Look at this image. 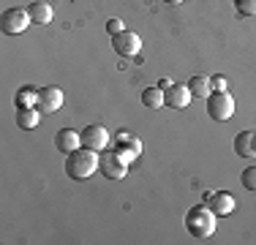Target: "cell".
Returning a JSON list of instances; mask_svg holds the SVG:
<instances>
[{
	"instance_id": "cell-4",
	"label": "cell",
	"mask_w": 256,
	"mask_h": 245,
	"mask_svg": "<svg viewBox=\"0 0 256 245\" xmlns=\"http://www.w3.org/2000/svg\"><path fill=\"white\" fill-rule=\"evenodd\" d=\"M28 24H33V22H30L28 8H8V11H3V16H0V30H3L6 36L25 33Z\"/></svg>"
},
{
	"instance_id": "cell-2",
	"label": "cell",
	"mask_w": 256,
	"mask_h": 245,
	"mask_svg": "<svg viewBox=\"0 0 256 245\" xmlns=\"http://www.w3.org/2000/svg\"><path fill=\"white\" fill-rule=\"evenodd\" d=\"M216 218L218 216L207 204H196L186 212V229L191 232V237H196V240H207V237H212V232H216Z\"/></svg>"
},
{
	"instance_id": "cell-12",
	"label": "cell",
	"mask_w": 256,
	"mask_h": 245,
	"mask_svg": "<svg viewBox=\"0 0 256 245\" xmlns=\"http://www.w3.org/2000/svg\"><path fill=\"white\" fill-rule=\"evenodd\" d=\"M54 147H58L60 152H74L82 147V136H79V131H74V128H63V131H58V136H54Z\"/></svg>"
},
{
	"instance_id": "cell-22",
	"label": "cell",
	"mask_w": 256,
	"mask_h": 245,
	"mask_svg": "<svg viewBox=\"0 0 256 245\" xmlns=\"http://www.w3.org/2000/svg\"><path fill=\"white\" fill-rule=\"evenodd\" d=\"M106 30H109L112 36H118V33H123V30H126V24L120 22V20H109V22H106Z\"/></svg>"
},
{
	"instance_id": "cell-20",
	"label": "cell",
	"mask_w": 256,
	"mask_h": 245,
	"mask_svg": "<svg viewBox=\"0 0 256 245\" xmlns=\"http://www.w3.org/2000/svg\"><path fill=\"white\" fill-rule=\"evenodd\" d=\"M240 180H242V186H246L248 191H256V166H248L240 174Z\"/></svg>"
},
{
	"instance_id": "cell-17",
	"label": "cell",
	"mask_w": 256,
	"mask_h": 245,
	"mask_svg": "<svg viewBox=\"0 0 256 245\" xmlns=\"http://www.w3.org/2000/svg\"><path fill=\"white\" fill-rule=\"evenodd\" d=\"M36 101H38V90H36L33 84H28V88H22L20 93L14 96V104H16V109H20V106H36Z\"/></svg>"
},
{
	"instance_id": "cell-1",
	"label": "cell",
	"mask_w": 256,
	"mask_h": 245,
	"mask_svg": "<svg viewBox=\"0 0 256 245\" xmlns=\"http://www.w3.org/2000/svg\"><path fill=\"white\" fill-rule=\"evenodd\" d=\"M98 161H101V156L96 150L79 147V150L68 152V158H66V174H68L71 180H88V177L98 169Z\"/></svg>"
},
{
	"instance_id": "cell-24",
	"label": "cell",
	"mask_w": 256,
	"mask_h": 245,
	"mask_svg": "<svg viewBox=\"0 0 256 245\" xmlns=\"http://www.w3.org/2000/svg\"><path fill=\"white\" fill-rule=\"evenodd\" d=\"M164 3H169V6H180L182 0H164Z\"/></svg>"
},
{
	"instance_id": "cell-8",
	"label": "cell",
	"mask_w": 256,
	"mask_h": 245,
	"mask_svg": "<svg viewBox=\"0 0 256 245\" xmlns=\"http://www.w3.org/2000/svg\"><path fill=\"white\" fill-rule=\"evenodd\" d=\"M114 150H118L120 156L131 164V161H136V158L142 156V142H139L134 134L123 131V134H118V136H114Z\"/></svg>"
},
{
	"instance_id": "cell-15",
	"label": "cell",
	"mask_w": 256,
	"mask_h": 245,
	"mask_svg": "<svg viewBox=\"0 0 256 245\" xmlns=\"http://www.w3.org/2000/svg\"><path fill=\"white\" fill-rule=\"evenodd\" d=\"M41 120V112L38 106H20L16 109V126L25 128V131H30V128H36Z\"/></svg>"
},
{
	"instance_id": "cell-9",
	"label": "cell",
	"mask_w": 256,
	"mask_h": 245,
	"mask_svg": "<svg viewBox=\"0 0 256 245\" xmlns=\"http://www.w3.org/2000/svg\"><path fill=\"white\" fill-rule=\"evenodd\" d=\"M41 114H52L63 106V90L60 88H41L38 90V101H36Z\"/></svg>"
},
{
	"instance_id": "cell-14",
	"label": "cell",
	"mask_w": 256,
	"mask_h": 245,
	"mask_svg": "<svg viewBox=\"0 0 256 245\" xmlns=\"http://www.w3.org/2000/svg\"><path fill=\"white\" fill-rule=\"evenodd\" d=\"M28 14H30V22L33 24H50L52 22V6L46 0H33L28 6Z\"/></svg>"
},
{
	"instance_id": "cell-16",
	"label": "cell",
	"mask_w": 256,
	"mask_h": 245,
	"mask_svg": "<svg viewBox=\"0 0 256 245\" xmlns=\"http://www.w3.org/2000/svg\"><path fill=\"white\" fill-rule=\"evenodd\" d=\"M188 90H191V96H196V98H207V96L212 93L210 79H207V76H191V82H188Z\"/></svg>"
},
{
	"instance_id": "cell-23",
	"label": "cell",
	"mask_w": 256,
	"mask_h": 245,
	"mask_svg": "<svg viewBox=\"0 0 256 245\" xmlns=\"http://www.w3.org/2000/svg\"><path fill=\"white\" fill-rule=\"evenodd\" d=\"M172 84H174V82H169V79H158V88H161V90H169Z\"/></svg>"
},
{
	"instance_id": "cell-6",
	"label": "cell",
	"mask_w": 256,
	"mask_h": 245,
	"mask_svg": "<svg viewBox=\"0 0 256 245\" xmlns=\"http://www.w3.org/2000/svg\"><path fill=\"white\" fill-rule=\"evenodd\" d=\"M112 46L120 58H134V54H139V49H142V38H139L134 30H123V33L112 36Z\"/></svg>"
},
{
	"instance_id": "cell-11",
	"label": "cell",
	"mask_w": 256,
	"mask_h": 245,
	"mask_svg": "<svg viewBox=\"0 0 256 245\" xmlns=\"http://www.w3.org/2000/svg\"><path fill=\"white\" fill-rule=\"evenodd\" d=\"M191 90L188 84H172L169 90H164V104H169V109H186L191 104Z\"/></svg>"
},
{
	"instance_id": "cell-13",
	"label": "cell",
	"mask_w": 256,
	"mask_h": 245,
	"mask_svg": "<svg viewBox=\"0 0 256 245\" xmlns=\"http://www.w3.org/2000/svg\"><path fill=\"white\" fill-rule=\"evenodd\" d=\"M234 152L242 158H256V131H240L234 136Z\"/></svg>"
},
{
	"instance_id": "cell-3",
	"label": "cell",
	"mask_w": 256,
	"mask_h": 245,
	"mask_svg": "<svg viewBox=\"0 0 256 245\" xmlns=\"http://www.w3.org/2000/svg\"><path fill=\"white\" fill-rule=\"evenodd\" d=\"M207 114L218 122L229 120L232 114H234V98H232L226 90H224V93H210L207 96Z\"/></svg>"
},
{
	"instance_id": "cell-21",
	"label": "cell",
	"mask_w": 256,
	"mask_h": 245,
	"mask_svg": "<svg viewBox=\"0 0 256 245\" xmlns=\"http://www.w3.org/2000/svg\"><path fill=\"white\" fill-rule=\"evenodd\" d=\"M210 88H212V93H224L226 90V76H221V74L210 76Z\"/></svg>"
},
{
	"instance_id": "cell-18",
	"label": "cell",
	"mask_w": 256,
	"mask_h": 245,
	"mask_svg": "<svg viewBox=\"0 0 256 245\" xmlns=\"http://www.w3.org/2000/svg\"><path fill=\"white\" fill-rule=\"evenodd\" d=\"M142 104L148 109H161L164 106V90L161 88H148L142 93Z\"/></svg>"
},
{
	"instance_id": "cell-7",
	"label": "cell",
	"mask_w": 256,
	"mask_h": 245,
	"mask_svg": "<svg viewBox=\"0 0 256 245\" xmlns=\"http://www.w3.org/2000/svg\"><path fill=\"white\" fill-rule=\"evenodd\" d=\"M79 136H82V147H90V150H96V152L106 150V144H109V131L104 126H98V122L84 126Z\"/></svg>"
},
{
	"instance_id": "cell-19",
	"label": "cell",
	"mask_w": 256,
	"mask_h": 245,
	"mask_svg": "<svg viewBox=\"0 0 256 245\" xmlns=\"http://www.w3.org/2000/svg\"><path fill=\"white\" fill-rule=\"evenodd\" d=\"M234 8L240 16H256V0H234Z\"/></svg>"
},
{
	"instance_id": "cell-5",
	"label": "cell",
	"mask_w": 256,
	"mask_h": 245,
	"mask_svg": "<svg viewBox=\"0 0 256 245\" xmlns=\"http://www.w3.org/2000/svg\"><path fill=\"white\" fill-rule=\"evenodd\" d=\"M98 166H101V172H104V177H109V180H123V177L128 174V161L120 156L118 150H109V152L104 150Z\"/></svg>"
},
{
	"instance_id": "cell-10",
	"label": "cell",
	"mask_w": 256,
	"mask_h": 245,
	"mask_svg": "<svg viewBox=\"0 0 256 245\" xmlns=\"http://www.w3.org/2000/svg\"><path fill=\"white\" fill-rule=\"evenodd\" d=\"M204 204L210 207L216 216H229V212L234 210V196L226 194V191H207Z\"/></svg>"
}]
</instances>
